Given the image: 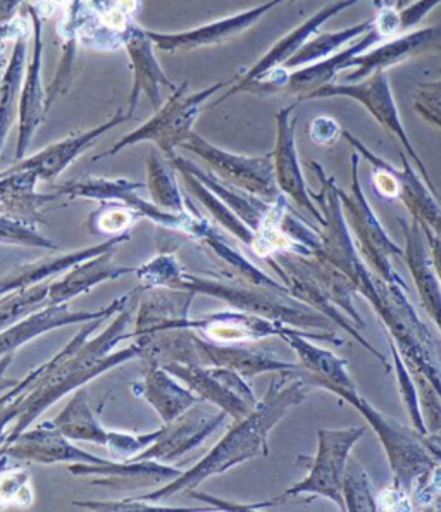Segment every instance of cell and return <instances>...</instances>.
I'll use <instances>...</instances> for the list:
<instances>
[{
	"label": "cell",
	"mask_w": 441,
	"mask_h": 512,
	"mask_svg": "<svg viewBox=\"0 0 441 512\" xmlns=\"http://www.w3.org/2000/svg\"><path fill=\"white\" fill-rule=\"evenodd\" d=\"M2 456L35 464H107V459L94 456L87 450L71 444V438L63 435L52 421L38 423L35 428L21 431L11 444L0 449Z\"/></svg>",
	"instance_id": "obj_17"
},
{
	"label": "cell",
	"mask_w": 441,
	"mask_h": 512,
	"mask_svg": "<svg viewBox=\"0 0 441 512\" xmlns=\"http://www.w3.org/2000/svg\"><path fill=\"white\" fill-rule=\"evenodd\" d=\"M116 249L104 252L100 256L92 257L85 263L76 264L75 268L64 273L63 278L50 281L49 306L68 304L69 300L85 295L99 287L100 283L119 280L123 276L135 273L131 266H123L114 261Z\"/></svg>",
	"instance_id": "obj_29"
},
{
	"label": "cell",
	"mask_w": 441,
	"mask_h": 512,
	"mask_svg": "<svg viewBox=\"0 0 441 512\" xmlns=\"http://www.w3.org/2000/svg\"><path fill=\"white\" fill-rule=\"evenodd\" d=\"M64 47L61 54V63L57 66L56 76L52 80V85L47 88V109L54 106L59 97H63L73 83V75H75L76 47L80 44V40L75 35L63 37Z\"/></svg>",
	"instance_id": "obj_45"
},
{
	"label": "cell",
	"mask_w": 441,
	"mask_h": 512,
	"mask_svg": "<svg viewBox=\"0 0 441 512\" xmlns=\"http://www.w3.org/2000/svg\"><path fill=\"white\" fill-rule=\"evenodd\" d=\"M33 25V50L30 63L26 64L25 80L19 97V135L16 144V163L25 159L33 137L44 123L47 109V90L42 83V61H44V16L35 4H26Z\"/></svg>",
	"instance_id": "obj_13"
},
{
	"label": "cell",
	"mask_w": 441,
	"mask_h": 512,
	"mask_svg": "<svg viewBox=\"0 0 441 512\" xmlns=\"http://www.w3.org/2000/svg\"><path fill=\"white\" fill-rule=\"evenodd\" d=\"M0 245L47 249L52 252L59 250V245L38 232L37 226L6 213H0Z\"/></svg>",
	"instance_id": "obj_42"
},
{
	"label": "cell",
	"mask_w": 441,
	"mask_h": 512,
	"mask_svg": "<svg viewBox=\"0 0 441 512\" xmlns=\"http://www.w3.org/2000/svg\"><path fill=\"white\" fill-rule=\"evenodd\" d=\"M26 50L28 38H19L14 42L4 80L0 85V152L4 149L7 135L11 132L14 119L19 113V97L26 73Z\"/></svg>",
	"instance_id": "obj_34"
},
{
	"label": "cell",
	"mask_w": 441,
	"mask_h": 512,
	"mask_svg": "<svg viewBox=\"0 0 441 512\" xmlns=\"http://www.w3.org/2000/svg\"><path fill=\"white\" fill-rule=\"evenodd\" d=\"M147 188L145 183L131 182L125 178L111 180V178H94L87 176L76 182L63 183V185H54L52 192L68 195L71 199L97 200V202H121L126 207L133 209L135 213L140 214L142 218H147L157 225V228L178 232L183 237L200 244L205 237L216 232V228L209 223V219L200 216L199 211L192 207V213H171L162 207L156 206L152 200L143 199L138 194L140 190Z\"/></svg>",
	"instance_id": "obj_4"
},
{
	"label": "cell",
	"mask_w": 441,
	"mask_h": 512,
	"mask_svg": "<svg viewBox=\"0 0 441 512\" xmlns=\"http://www.w3.org/2000/svg\"><path fill=\"white\" fill-rule=\"evenodd\" d=\"M50 281L38 283L35 287L25 290H14L0 297V333L19 323L26 316L40 311L42 307L49 306Z\"/></svg>",
	"instance_id": "obj_39"
},
{
	"label": "cell",
	"mask_w": 441,
	"mask_h": 512,
	"mask_svg": "<svg viewBox=\"0 0 441 512\" xmlns=\"http://www.w3.org/2000/svg\"><path fill=\"white\" fill-rule=\"evenodd\" d=\"M181 149L190 150L209 166L212 175L233 187L257 195L268 202L280 199L281 190L274 175L273 154L266 156H240L228 150L219 149L199 133L192 132Z\"/></svg>",
	"instance_id": "obj_10"
},
{
	"label": "cell",
	"mask_w": 441,
	"mask_h": 512,
	"mask_svg": "<svg viewBox=\"0 0 441 512\" xmlns=\"http://www.w3.org/2000/svg\"><path fill=\"white\" fill-rule=\"evenodd\" d=\"M178 173L183 178L185 185L190 188V192L202 202V206L214 216L219 225L223 226L224 230H228L233 237H237L243 245L252 249L255 242L254 230L245 225L242 219L238 218L237 214L224 204L223 200L212 194L211 190L205 187L204 183L199 182L195 176L190 175L188 171H178Z\"/></svg>",
	"instance_id": "obj_38"
},
{
	"label": "cell",
	"mask_w": 441,
	"mask_h": 512,
	"mask_svg": "<svg viewBox=\"0 0 441 512\" xmlns=\"http://www.w3.org/2000/svg\"><path fill=\"white\" fill-rule=\"evenodd\" d=\"M342 400L357 409L366 419L367 425L373 428L385 449L393 471V481L410 495L412 488L440 463V459H436L424 442V435L414 428L400 425L395 419L386 418L385 414L379 413L376 407L359 394L357 388L343 395Z\"/></svg>",
	"instance_id": "obj_6"
},
{
	"label": "cell",
	"mask_w": 441,
	"mask_h": 512,
	"mask_svg": "<svg viewBox=\"0 0 441 512\" xmlns=\"http://www.w3.org/2000/svg\"><path fill=\"white\" fill-rule=\"evenodd\" d=\"M424 237H426V240H428L429 254H431V263H433V269H435L436 278H438V281H440L441 285V237H438V235H435L433 232H424Z\"/></svg>",
	"instance_id": "obj_51"
},
{
	"label": "cell",
	"mask_w": 441,
	"mask_h": 512,
	"mask_svg": "<svg viewBox=\"0 0 441 512\" xmlns=\"http://www.w3.org/2000/svg\"><path fill=\"white\" fill-rule=\"evenodd\" d=\"M162 368L185 383L200 400L218 407L233 421L249 416L259 402L249 380L233 369L178 363L164 364Z\"/></svg>",
	"instance_id": "obj_11"
},
{
	"label": "cell",
	"mask_w": 441,
	"mask_h": 512,
	"mask_svg": "<svg viewBox=\"0 0 441 512\" xmlns=\"http://www.w3.org/2000/svg\"><path fill=\"white\" fill-rule=\"evenodd\" d=\"M438 4H441V0H412L407 6L398 9L404 33L416 28Z\"/></svg>",
	"instance_id": "obj_49"
},
{
	"label": "cell",
	"mask_w": 441,
	"mask_h": 512,
	"mask_svg": "<svg viewBox=\"0 0 441 512\" xmlns=\"http://www.w3.org/2000/svg\"><path fill=\"white\" fill-rule=\"evenodd\" d=\"M226 419L228 414L221 409L218 413H211L202 409L199 404H195L188 409L187 413L181 414L168 425L162 426L161 437L131 461L173 463L178 457L185 456L204 444V440L211 437Z\"/></svg>",
	"instance_id": "obj_14"
},
{
	"label": "cell",
	"mask_w": 441,
	"mask_h": 512,
	"mask_svg": "<svg viewBox=\"0 0 441 512\" xmlns=\"http://www.w3.org/2000/svg\"><path fill=\"white\" fill-rule=\"evenodd\" d=\"M366 435V428L348 426L340 430H317V454L312 459L300 456L299 461L309 464V475L295 483L280 495V502L300 495H319L335 502L338 509L345 511L343 500V478L347 471L350 452L355 444Z\"/></svg>",
	"instance_id": "obj_8"
},
{
	"label": "cell",
	"mask_w": 441,
	"mask_h": 512,
	"mask_svg": "<svg viewBox=\"0 0 441 512\" xmlns=\"http://www.w3.org/2000/svg\"><path fill=\"white\" fill-rule=\"evenodd\" d=\"M441 49V26H429L416 32H407L398 37L385 40V44L369 49L361 56L354 57L347 64V69H354L352 73H345L343 83L361 82L376 71L405 63L412 57L421 56L426 52H436Z\"/></svg>",
	"instance_id": "obj_19"
},
{
	"label": "cell",
	"mask_w": 441,
	"mask_h": 512,
	"mask_svg": "<svg viewBox=\"0 0 441 512\" xmlns=\"http://www.w3.org/2000/svg\"><path fill=\"white\" fill-rule=\"evenodd\" d=\"M390 350L393 356V368H395V375H397L398 390L404 399L405 409L409 414L410 425L414 430L419 431L421 435L428 433V426L424 423L423 409H421V402H419V392H417L416 381L410 375L409 368L405 366L404 359L400 356L397 347L390 342Z\"/></svg>",
	"instance_id": "obj_43"
},
{
	"label": "cell",
	"mask_w": 441,
	"mask_h": 512,
	"mask_svg": "<svg viewBox=\"0 0 441 512\" xmlns=\"http://www.w3.org/2000/svg\"><path fill=\"white\" fill-rule=\"evenodd\" d=\"M309 137H311L312 144L333 147L342 137V128L333 119L321 116V118L314 119L309 126Z\"/></svg>",
	"instance_id": "obj_48"
},
{
	"label": "cell",
	"mask_w": 441,
	"mask_h": 512,
	"mask_svg": "<svg viewBox=\"0 0 441 512\" xmlns=\"http://www.w3.org/2000/svg\"><path fill=\"white\" fill-rule=\"evenodd\" d=\"M202 337L195 330L156 331L145 337L135 338V344L142 349L143 363L200 364L205 366L202 354Z\"/></svg>",
	"instance_id": "obj_32"
},
{
	"label": "cell",
	"mask_w": 441,
	"mask_h": 512,
	"mask_svg": "<svg viewBox=\"0 0 441 512\" xmlns=\"http://www.w3.org/2000/svg\"><path fill=\"white\" fill-rule=\"evenodd\" d=\"M424 442L428 445L429 450L435 454L436 459L441 461V428L438 431H433V433H426Z\"/></svg>",
	"instance_id": "obj_54"
},
{
	"label": "cell",
	"mask_w": 441,
	"mask_h": 512,
	"mask_svg": "<svg viewBox=\"0 0 441 512\" xmlns=\"http://www.w3.org/2000/svg\"><path fill=\"white\" fill-rule=\"evenodd\" d=\"M235 82H237V78H231L228 82L214 83L211 87H205L204 90L192 95L187 94L188 82L181 83L180 87L174 90L173 95L157 109L154 116L145 125L133 130L125 137L119 138L111 149L104 154L95 156L94 161L116 156L126 147L143 144V142H152L164 156L173 159L176 156L174 150L181 147L183 142H187V138L193 132V125L199 118L205 102Z\"/></svg>",
	"instance_id": "obj_5"
},
{
	"label": "cell",
	"mask_w": 441,
	"mask_h": 512,
	"mask_svg": "<svg viewBox=\"0 0 441 512\" xmlns=\"http://www.w3.org/2000/svg\"><path fill=\"white\" fill-rule=\"evenodd\" d=\"M133 394L149 402L154 411L159 414L164 425L187 413L190 407L199 404L202 400L193 394L192 390L178 383V378L171 375L168 369L159 364L145 363V373L140 381L131 385Z\"/></svg>",
	"instance_id": "obj_28"
},
{
	"label": "cell",
	"mask_w": 441,
	"mask_h": 512,
	"mask_svg": "<svg viewBox=\"0 0 441 512\" xmlns=\"http://www.w3.org/2000/svg\"><path fill=\"white\" fill-rule=\"evenodd\" d=\"M202 354H204L205 366H221V368L233 369L238 375L247 380H252L262 373H286L292 371L297 376L304 371L299 363H290L276 356L269 350L252 347L250 342L240 344H218L207 338H202Z\"/></svg>",
	"instance_id": "obj_26"
},
{
	"label": "cell",
	"mask_w": 441,
	"mask_h": 512,
	"mask_svg": "<svg viewBox=\"0 0 441 512\" xmlns=\"http://www.w3.org/2000/svg\"><path fill=\"white\" fill-rule=\"evenodd\" d=\"M7 64L9 63H7L6 45H2V47H0V85H2V80H4Z\"/></svg>",
	"instance_id": "obj_55"
},
{
	"label": "cell",
	"mask_w": 441,
	"mask_h": 512,
	"mask_svg": "<svg viewBox=\"0 0 441 512\" xmlns=\"http://www.w3.org/2000/svg\"><path fill=\"white\" fill-rule=\"evenodd\" d=\"M185 268L174 256V252H159L149 263L135 269L140 280V287L145 288H178Z\"/></svg>",
	"instance_id": "obj_41"
},
{
	"label": "cell",
	"mask_w": 441,
	"mask_h": 512,
	"mask_svg": "<svg viewBox=\"0 0 441 512\" xmlns=\"http://www.w3.org/2000/svg\"><path fill=\"white\" fill-rule=\"evenodd\" d=\"M180 330H195L202 333L207 340L218 344H240V342H261L266 338H283L293 330V326L269 321V319L255 316V314L243 313V311H223L200 316V318H188L183 321Z\"/></svg>",
	"instance_id": "obj_20"
},
{
	"label": "cell",
	"mask_w": 441,
	"mask_h": 512,
	"mask_svg": "<svg viewBox=\"0 0 441 512\" xmlns=\"http://www.w3.org/2000/svg\"><path fill=\"white\" fill-rule=\"evenodd\" d=\"M433 509H436V511H441V499L436 500L435 506H433Z\"/></svg>",
	"instance_id": "obj_57"
},
{
	"label": "cell",
	"mask_w": 441,
	"mask_h": 512,
	"mask_svg": "<svg viewBox=\"0 0 441 512\" xmlns=\"http://www.w3.org/2000/svg\"><path fill=\"white\" fill-rule=\"evenodd\" d=\"M140 287L137 288L135 299L119 311L106 331L99 333L97 337L90 338L94 331L104 325L109 318L87 321L75 337L71 338L63 350H59L56 356L42 364L40 375L32 381V385L26 388L19 418L14 423L13 430L9 433L7 444H11L21 431H25L33 421L45 413L49 407L54 406L57 400L64 399L66 395L73 394L78 388L85 387L87 383L99 378L111 369L118 368L121 364L130 363L133 359H140L142 349L140 345L133 344L125 349L118 350L116 345L131 340V318H133V302H137Z\"/></svg>",
	"instance_id": "obj_1"
},
{
	"label": "cell",
	"mask_w": 441,
	"mask_h": 512,
	"mask_svg": "<svg viewBox=\"0 0 441 512\" xmlns=\"http://www.w3.org/2000/svg\"><path fill=\"white\" fill-rule=\"evenodd\" d=\"M359 2L361 0H336V2L328 4V6H324L323 9H319L317 13L312 14L311 18L305 19L302 25L297 26L295 30L286 33L285 37L280 38L245 75L237 78V82L233 83V87L221 99L216 100L212 106H219L224 100L233 97V95L237 94L238 88H242L243 85L255 82V80H261L262 76L269 75L274 69L283 68V64L290 57L295 56L307 44L309 38L319 33L321 26L326 21H330L331 18H335L342 11H345L348 7H354Z\"/></svg>",
	"instance_id": "obj_22"
},
{
	"label": "cell",
	"mask_w": 441,
	"mask_h": 512,
	"mask_svg": "<svg viewBox=\"0 0 441 512\" xmlns=\"http://www.w3.org/2000/svg\"><path fill=\"white\" fill-rule=\"evenodd\" d=\"M162 428L156 431H150L145 435H131V433H119L111 431V437L107 442L106 449L111 454L114 461H131L133 457L138 456L142 450L147 449L161 437Z\"/></svg>",
	"instance_id": "obj_46"
},
{
	"label": "cell",
	"mask_w": 441,
	"mask_h": 512,
	"mask_svg": "<svg viewBox=\"0 0 441 512\" xmlns=\"http://www.w3.org/2000/svg\"><path fill=\"white\" fill-rule=\"evenodd\" d=\"M154 42L150 40L147 30H143L142 26L137 23L131 26L130 32L126 35L125 45L123 49L128 52L130 57L131 68H133V88L130 94V106L128 111L131 114L137 109L138 99L140 95H147L150 104L157 111L161 104V87L168 88L174 92L176 88L174 83L164 75L161 64L157 61L154 54Z\"/></svg>",
	"instance_id": "obj_25"
},
{
	"label": "cell",
	"mask_w": 441,
	"mask_h": 512,
	"mask_svg": "<svg viewBox=\"0 0 441 512\" xmlns=\"http://www.w3.org/2000/svg\"><path fill=\"white\" fill-rule=\"evenodd\" d=\"M286 0H269L261 6L252 7L249 11L233 14L230 18L218 19L207 25L193 28L188 32L159 33L149 32L150 40L156 45V49L162 52H180V50H195L211 47V45H223L230 42L238 35L247 32L250 26H254L259 19L264 18L274 7L280 6Z\"/></svg>",
	"instance_id": "obj_21"
},
{
	"label": "cell",
	"mask_w": 441,
	"mask_h": 512,
	"mask_svg": "<svg viewBox=\"0 0 441 512\" xmlns=\"http://www.w3.org/2000/svg\"><path fill=\"white\" fill-rule=\"evenodd\" d=\"M174 171L176 169L168 168V164L162 161L157 150H150L147 157V190L150 200L171 213H192L188 211V199L181 194Z\"/></svg>",
	"instance_id": "obj_37"
},
{
	"label": "cell",
	"mask_w": 441,
	"mask_h": 512,
	"mask_svg": "<svg viewBox=\"0 0 441 512\" xmlns=\"http://www.w3.org/2000/svg\"><path fill=\"white\" fill-rule=\"evenodd\" d=\"M138 219L143 218L121 202H102L100 209L90 216V228L97 233L118 237L130 232L131 225H135Z\"/></svg>",
	"instance_id": "obj_44"
},
{
	"label": "cell",
	"mask_w": 441,
	"mask_h": 512,
	"mask_svg": "<svg viewBox=\"0 0 441 512\" xmlns=\"http://www.w3.org/2000/svg\"><path fill=\"white\" fill-rule=\"evenodd\" d=\"M400 221H402L405 237V264L414 278L417 295L421 299L424 311L428 313L429 318L433 319V323L441 333V285L431 263L428 240L424 237L423 228L417 221L414 219L412 223H407L405 219Z\"/></svg>",
	"instance_id": "obj_27"
},
{
	"label": "cell",
	"mask_w": 441,
	"mask_h": 512,
	"mask_svg": "<svg viewBox=\"0 0 441 512\" xmlns=\"http://www.w3.org/2000/svg\"><path fill=\"white\" fill-rule=\"evenodd\" d=\"M14 354H7V356L0 357V394H4L7 390L16 387L21 380H11L7 378V369L13 364Z\"/></svg>",
	"instance_id": "obj_53"
},
{
	"label": "cell",
	"mask_w": 441,
	"mask_h": 512,
	"mask_svg": "<svg viewBox=\"0 0 441 512\" xmlns=\"http://www.w3.org/2000/svg\"><path fill=\"white\" fill-rule=\"evenodd\" d=\"M131 240V233H123L118 237L107 238L106 242L94 245V247H85V249L75 250V252H59L54 250L50 256L37 259L33 263L21 264L16 266L13 271L0 278V297L14 292V290H25V288L35 287L38 283L54 280L56 276H63L66 271L75 268L76 264L85 263L92 257L100 256L109 250L118 249L119 245L125 244Z\"/></svg>",
	"instance_id": "obj_23"
},
{
	"label": "cell",
	"mask_w": 441,
	"mask_h": 512,
	"mask_svg": "<svg viewBox=\"0 0 441 512\" xmlns=\"http://www.w3.org/2000/svg\"><path fill=\"white\" fill-rule=\"evenodd\" d=\"M171 161L176 171H188L190 175L195 176L199 182L204 183L205 187L211 190L212 194L223 200L226 206L230 207L233 213L237 214L238 218L242 219L245 225L250 226L254 232L261 228L262 223L268 219L271 209H273L274 202L261 199L257 195L249 194L245 190L233 187L230 183L223 182L221 178L212 175L211 171H204L200 169L197 164L188 161L185 157L176 156Z\"/></svg>",
	"instance_id": "obj_31"
},
{
	"label": "cell",
	"mask_w": 441,
	"mask_h": 512,
	"mask_svg": "<svg viewBox=\"0 0 441 512\" xmlns=\"http://www.w3.org/2000/svg\"><path fill=\"white\" fill-rule=\"evenodd\" d=\"M135 295H137V288L130 294L121 295L109 306L97 311H76L75 313L69 309L68 304L42 307L40 311H35L0 333V357L14 354L19 347L32 342L33 338H38L47 331L64 328V326L80 325V323L99 318H114L119 311H123L130 304L131 300L135 299Z\"/></svg>",
	"instance_id": "obj_15"
},
{
	"label": "cell",
	"mask_w": 441,
	"mask_h": 512,
	"mask_svg": "<svg viewBox=\"0 0 441 512\" xmlns=\"http://www.w3.org/2000/svg\"><path fill=\"white\" fill-rule=\"evenodd\" d=\"M266 263L276 271V275L280 276L281 283L288 288V292L295 299L302 300L307 306H311L312 309H316L319 313L324 314L326 318H330L338 330L347 331L350 337L355 338L359 345H362L369 354H373L378 359L379 363L388 368L386 357L378 349H374L373 345L369 344V340L362 335L361 328H357L350 321L347 314L342 313L324 295L323 288L319 287L317 281L307 273V269L304 268V264L300 261V256L297 252L281 250V252H276L273 256L268 257Z\"/></svg>",
	"instance_id": "obj_12"
},
{
	"label": "cell",
	"mask_w": 441,
	"mask_h": 512,
	"mask_svg": "<svg viewBox=\"0 0 441 512\" xmlns=\"http://www.w3.org/2000/svg\"><path fill=\"white\" fill-rule=\"evenodd\" d=\"M376 504H378V511H383V509H388V511H397V509L410 511L414 507L409 494L395 481H393L392 487H388L381 492V495L376 499Z\"/></svg>",
	"instance_id": "obj_50"
},
{
	"label": "cell",
	"mask_w": 441,
	"mask_h": 512,
	"mask_svg": "<svg viewBox=\"0 0 441 512\" xmlns=\"http://www.w3.org/2000/svg\"><path fill=\"white\" fill-rule=\"evenodd\" d=\"M199 245H204L205 250L211 254L214 261H218L223 266L221 275L238 278V280L249 281L254 285H264V287L286 288L281 281H276L271 276L266 275L262 269L257 268L255 264L250 263L242 252L231 245L223 233H211L209 237H205ZM288 290V288H286Z\"/></svg>",
	"instance_id": "obj_35"
},
{
	"label": "cell",
	"mask_w": 441,
	"mask_h": 512,
	"mask_svg": "<svg viewBox=\"0 0 441 512\" xmlns=\"http://www.w3.org/2000/svg\"><path fill=\"white\" fill-rule=\"evenodd\" d=\"M28 0H0V25H6L7 21L16 18L19 7L26 6Z\"/></svg>",
	"instance_id": "obj_52"
},
{
	"label": "cell",
	"mask_w": 441,
	"mask_h": 512,
	"mask_svg": "<svg viewBox=\"0 0 441 512\" xmlns=\"http://www.w3.org/2000/svg\"><path fill=\"white\" fill-rule=\"evenodd\" d=\"M297 104L299 102L283 107L276 113V144L271 152L274 175H276V183L280 187L281 194L285 195L286 199H292L295 206L307 211L309 216L316 219L317 225H321L324 221L323 214L319 211L316 202L312 200V190L305 185L297 142H295L297 118H293L292 113Z\"/></svg>",
	"instance_id": "obj_16"
},
{
	"label": "cell",
	"mask_w": 441,
	"mask_h": 512,
	"mask_svg": "<svg viewBox=\"0 0 441 512\" xmlns=\"http://www.w3.org/2000/svg\"><path fill=\"white\" fill-rule=\"evenodd\" d=\"M331 97H345V99L355 100V102H359V104L366 107L367 113L371 114L379 125L383 126V130L388 132L390 137L397 140L402 150L409 156L410 161L416 164L419 175L423 176L424 182L428 183L429 190L441 202V195L438 194L435 183L429 176L428 168L424 166L423 159L417 156L416 149H414V145L410 142L409 135L405 132L404 125L400 121L397 102L393 97L390 78H388L386 71H376L361 82L331 83V85H326V87L312 92L307 100L331 99Z\"/></svg>",
	"instance_id": "obj_9"
},
{
	"label": "cell",
	"mask_w": 441,
	"mask_h": 512,
	"mask_svg": "<svg viewBox=\"0 0 441 512\" xmlns=\"http://www.w3.org/2000/svg\"><path fill=\"white\" fill-rule=\"evenodd\" d=\"M305 399L307 383L297 373H278L269 383L266 394L257 402L254 411L240 421H235L204 459H200L188 471H183L178 478L168 481L164 487L131 499L161 504L162 500L173 499L178 494H188L190 490L199 487L200 483L212 476L223 475L238 464L252 461L255 457H268L269 433L292 407L300 406Z\"/></svg>",
	"instance_id": "obj_2"
},
{
	"label": "cell",
	"mask_w": 441,
	"mask_h": 512,
	"mask_svg": "<svg viewBox=\"0 0 441 512\" xmlns=\"http://www.w3.org/2000/svg\"><path fill=\"white\" fill-rule=\"evenodd\" d=\"M410 2H412V0H398V7L402 9V7L407 6V4H410Z\"/></svg>",
	"instance_id": "obj_56"
},
{
	"label": "cell",
	"mask_w": 441,
	"mask_h": 512,
	"mask_svg": "<svg viewBox=\"0 0 441 512\" xmlns=\"http://www.w3.org/2000/svg\"><path fill=\"white\" fill-rule=\"evenodd\" d=\"M52 425L73 442H90V444L106 447L111 437V430H106L88 404L87 388L81 387L69 399L68 404Z\"/></svg>",
	"instance_id": "obj_33"
},
{
	"label": "cell",
	"mask_w": 441,
	"mask_h": 512,
	"mask_svg": "<svg viewBox=\"0 0 441 512\" xmlns=\"http://www.w3.org/2000/svg\"><path fill=\"white\" fill-rule=\"evenodd\" d=\"M128 119H133V114L128 109H119L118 113L112 114L111 119L104 125L95 126L88 132L69 135L61 142L49 145L40 150L32 157H25L18 163L13 164L9 171H33L42 182H54L59 175L66 171L69 164L75 163L78 157L83 156L87 150L92 149L100 138L111 132L112 128L123 125Z\"/></svg>",
	"instance_id": "obj_18"
},
{
	"label": "cell",
	"mask_w": 441,
	"mask_h": 512,
	"mask_svg": "<svg viewBox=\"0 0 441 512\" xmlns=\"http://www.w3.org/2000/svg\"><path fill=\"white\" fill-rule=\"evenodd\" d=\"M371 26H373V19H366L359 25L350 26L340 32L317 33L316 37L309 38L307 44L283 64V68L290 71V69L302 68L307 64L317 63L321 59L333 56L345 45L352 44L354 40L362 37Z\"/></svg>",
	"instance_id": "obj_36"
},
{
	"label": "cell",
	"mask_w": 441,
	"mask_h": 512,
	"mask_svg": "<svg viewBox=\"0 0 441 512\" xmlns=\"http://www.w3.org/2000/svg\"><path fill=\"white\" fill-rule=\"evenodd\" d=\"M38 176L33 171H2L0 173V207L4 213L23 219L30 225L44 223L50 204L61 199L57 192L38 194Z\"/></svg>",
	"instance_id": "obj_30"
},
{
	"label": "cell",
	"mask_w": 441,
	"mask_h": 512,
	"mask_svg": "<svg viewBox=\"0 0 441 512\" xmlns=\"http://www.w3.org/2000/svg\"><path fill=\"white\" fill-rule=\"evenodd\" d=\"M350 171H352L350 190L345 194L342 188H338V194L342 200L343 216L347 221L350 235L354 238L355 247L374 275L388 283H398L407 287L393 266V259H404V249H400L383 230L378 216L362 190L359 182V154L355 150L350 157Z\"/></svg>",
	"instance_id": "obj_7"
},
{
	"label": "cell",
	"mask_w": 441,
	"mask_h": 512,
	"mask_svg": "<svg viewBox=\"0 0 441 512\" xmlns=\"http://www.w3.org/2000/svg\"><path fill=\"white\" fill-rule=\"evenodd\" d=\"M178 288L223 300L237 311L255 314L269 321L307 331L316 338L317 342L336 345V347L343 344V338L336 335L335 330L338 328L330 318L307 306L302 300L295 299L286 288L254 285L249 281L226 275L221 278H205V276L192 275L187 271L181 276Z\"/></svg>",
	"instance_id": "obj_3"
},
{
	"label": "cell",
	"mask_w": 441,
	"mask_h": 512,
	"mask_svg": "<svg viewBox=\"0 0 441 512\" xmlns=\"http://www.w3.org/2000/svg\"><path fill=\"white\" fill-rule=\"evenodd\" d=\"M414 109L424 123L441 132V80L417 85Z\"/></svg>",
	"instance_id": "obj_47"
},
{
	"label": "cell",
	"mask_w": 441,
	"mask_h": 512,
	"mask_svg": "<svg viewBox=\"0 0 441 512\" xmlns=\"http://www.w3.org/2000/svg\"><path fill=\"white\" fill-rule=\"evenodd\" d=\"M197 297L192 290L180 288L140 287L137 316L131 330V340L156 331L180 330L181 323L190 318V307Z\"/></svg>",
	"instance_id": "obj_24"
},
{
	"label": "cell",
	"mask_w": 441,
	"mask_h": 512,
	"mask_svg": "<svg viewBox=\"0 0 441 512\" xmlns=\"http://www.w3.org/2000/svg\"><path fill=\"white\" fill-rule=\"evenodd\" d=\"M343 500L345 509L350 512L378 511V504L374 499L373 483L367 475L366 469L355 459H348L347 471L343 478Z\"/></svg>",
	"instance_id": "obj_40"
}]
</instances>
